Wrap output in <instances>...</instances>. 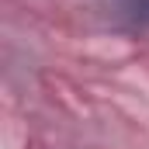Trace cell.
I'll return each instance as SVG.
<instances>
[{
    "label": "cell",
    "instance_id": "1",
    "mask_svg": "<svg viewBox=\"0 0 149 149\" xmlns=\"http://www.w3.org/2000/svg\"><path fill=\"white\" fill-rule=\"evenodd\" d=\"M118 14L132 28H149V0H118Z\"/></svg>",
    "mask_w": 149,
    "mask_h": 149
}]
</instances>
